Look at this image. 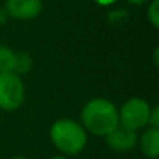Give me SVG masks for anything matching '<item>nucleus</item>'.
I'll list each match as a JSON object with an SVG mask.
<instances>
[{
  "mask_svg": "<svg viewBox=\"0 0 159 159\" xmlns=\"http://www.w3.org/2000/svg\"><path fill=\"white\" fill-rule=\"evenodd\" d=\"M80 119L87 133L105 137L119 124V109L110 99L92 98L82 106Z\"/></svg>",
  "mask_w": 159,
  "mask_h": 159,
  "instance_id": "obj_1",
  "label": "nucleus"
},
{
  "mask_svg": "<svg viewBox=\"0 0 159 159\" xmlns=\"http://www.w3.org/2000/svg\"><path fill=\"white\" fill-rule=\"evenodd\" d=\"M49 137L55 148L64 157H74L84 151L88 143V133L80 121L61 117L53 121Z\"/></svg>",
  "mask_w": 159,
  "mask_h": 159,
  "instance_id": "obj_2",
  "label": "nucleus"
},
{
  "mask_svg": "<svg viewBox=\"0 0 159 159\" xmlns=\"http://www.w3.org/2000/svg\"><path fill=\"white\" fill-rule=\"evenodd\" d=\"M151 105L144 98L133 96L123 102L119 109V124L131 129L134 131L148 127L149 113H151Z\"/></svg>",
  "mask_w": 159,
  "mask_h": 159,
  "instance_id": "obj_3",
  "label": "nucleus"
},
{
  "mask_svg": "<svg viewBox=\"0 0 159 159\" xmlns=\"http://www.w3.org/2000/svg\"><path fill=\"white\" fill-rule=\"evenodd\" d=\"M25 101V84L16 73L0 74V109L6 112L17 110Z\"/></svg>",
  "mask_w": 159,
  "mask_h": 159,
  "instance_id": "obj_4",
  "label": "nucleus"
},
{
  "mask_svg": "<svg viewBox=\"0 0 159 159\" xmlns=\"http://www.w3.org/2000/svg\"><path fill=\"white\" fill-rule=\"evenodd\" d=\"M4 10L8 18H16L20 21L34 20L43 10L42 0H6Z\"/></svg>",
  "mask_w": 159,
  "mask_h": 159,
  "instance_id": "obj_5",
  "label": "nucleus"
},
{
  "mask_svg": "<svg viewBox=\"0 0 159 159\" xmlns=\"http://www.w3.org/2000/svg\"><path fill=\"white\" fill-rule=\"evenodd\" d=\"M106 144L115 152H130L137 147L138 134L131 129L117 124L110 133L105 135Z\"/></svg>",
  "mask_w": 159,
  "mask_h": 159,
  "instance_id": "obj_6",
  "label": "nucleus"
},
{
  "mask_svg": "<svg viewBox=\"0 0 159 159\" xmlns=\"http://www.w3.org/2000/svg\"><path fill=\"white\" fill-rule=\"evenodd\" d=\"M137 145L144 157L149 159H158L159 157V129L145 127L143 134L138 135Z\"/></svg>",
  "mask_w": 159,
  "mask_h": 159,
  "instance_id": "obj_7",
  "label": "nucleus"
},
{
  "mask_svg": "<svg viewBox=\"0 0 159 159\" xmlns=\"http://www.w3.org/2000/svg\"><path fill=\"white\" fill-rule=\"evenodd\" d=\"M34 67V59L25 50H20L16 52V59H14V69L13 73H16L17 75L22 77V75L28 74Z\"/></svg>",
  "mask_w": 159,
  "mask_h": 159,
  "instance_id": "obj_8",
  "label": "nucleus"
},
{
  "mask_svg": "<svg viewBox=\"0 0 159 159\" xmlns=\"http://www.w3.org/2000/svg\"><path fill=\"white\" fill-rule=\"evenodd\" d=\"M14 59H16V50L6 45H0V74L13 71Z\"/></svg>",
  "mask_w": 159,
  "mask_h": 159,
  "instance_id": "obj_9",
  "label": "nucleus"
},
{
  "mask_svg": "<svg viewBox=\"0 0 159 159\" xmlns=\"http://www.w3.org/2000/svg\"><path fill=\"white\" fill-rule=\"evenodd\" d=\"M147 18L154 28H159V0H151L147 8Z\"/></svg>",
  "mask_w": 159,
  "mask_h": 159,
  "instance_id": "obj_10",
  "label": "nucleus"
},
{
  "mask_svg": "<svg viewBox=\"0 0 159 159\" xmlns=\"http://www.w3.org/2000/svg\"><path fill=\"white\" fill-rule=\"evenodd\" d=\"M148 127H157V129H159V107L157 106V105L151 107L149 120H148Z\"/></svg>",
  "mask_w": 159,
  "mask_h": 159,
  "instance_id": "obj_11",
  "label": "nucleus"
},
{
  "mask_svg": "<svg viewBox=\"0 0 159 159\" xmlns=\"http://www.w3.org/2000/svg\"><path fill=\"white\" fill-rule=\"evenodd\" d=\"M93 2H95L98 6H101V7H109V6L115 4L117 0H93Z\"/></svg>",
  "mask_w": 159,
  "mask_h": 159,
  "instance_id": "obj_12",
  "label": "nucleus"
},
{
  "mask_svg": "<svg viewBox=\"0 0 159 159\" xmlns=\"http://www.w3.org/2000/svg\"><path fill=\"white\" fill-rule=\"evenodd\" d=\"M7 20H8V16H7V13H6L4 7H0V27H3V25L7 22Z\"/></svg>",
  "mask_w": 159,
  "mask_h": 159,
  "instance_id": "obj_13",
  "label": "nucleus"
},
{
  "mask_svg": "<svg viewBox=\"0 0 159 159\" xmlns=\"http://www.w3.org/2000/svg\"><path fill=\"white\" fill-rule=\"evenodd\" d=\"M127 2H129L130 4H133V6H143L144 3H147L148 0H127Z\"/></svg>",
  "mask_w": 159,
  "mask_h": 159,
  "instance_id": "obj_14",
  "label": "nucleus"
},
{
  "mask_svg": "<svg viewBox=\"0 0 159 159\" xmlns=\"http://www.w3.org/2000/svg\"><path fill=\"white\" fill-rule=\"evenodd\" d=\"M49 159H70V158L69 157H64V155H55V157H52Z\"/></svg>",
  "mask_w": 159,
  "mask_h": 159,
  "instance_id": "obj_15",
  "label": "nucleus"
},
{
  "mask_svg": "<svg viewBox=\"0 0 159 159\" xmlns=\"http://www.w3.org/2000/svg\"><path fill=\"white\" fill-rule=\"evenodd\" d=\"M8 159H31V158H27V157H13V158H8Z\"/></svg>",
  "mask_w": 159,
  "mask_h": 159,
  "instance_id": "obj_16",
  "label": "nucleus"
},
{
  "mask_svg": "<svg viewBox=\"0 0 159 159\" xmlns=\"http://www.w3.org/2000/svg\"><path fill=\"white\" fill-rule=\"evenodd\" d=\"M0 45H2V43H0Z\"/></svg>",
  "mask_w": 159,
  "mask_h": 159,
  "instance_id": "obj_17",
  "label": "nucleus"
}]
</instances>
